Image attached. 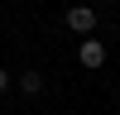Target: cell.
<instances>
[{"label":"cell","mask_w":120,"mask_h":115,"mask_svg":"<svg viewBox=\"0 0 120 115\" xmlns=\"http://www.w3.org/2000/svg\"><path fill=\"white\" fill-rule=\"evenodd\" d=\"M63 24L72 29L77 38H91V29H96V10H91V5H72V10L63 14Z\"/></svg>","instance_id":"6da1fadb"},{"label":"cell","mask_w":120,"mask_h":115,"mask_svg":"<svg viewBox=\"0 0 120 115\" xmlns=\"http://www.w3.org/2000/svg\"><path fill=\"white\" fill-rule=\"evenodd\" d=\"M77 62L82 67H101L106 62V48L96 43V38H82V43H77Z\"/></svg>","instance_id":"7a4b0ae2"},{"label":"cell","mask_w":120,"mask_h":115,"mask_svg":"<svg viewBox=\"0 0 120 115\" xmlns=\"http://www.w3.org/2000/svg\"><path fill=\"white\" fill-rule=\"evenodd\" d=\"M19 91H24V96H38V91H43V72H38V67H24V72H19Z\"/></svg>","instance_id":"3957f363"},{"label":"cell","mask_w":120,"mask_h":115,"mask_svg":"<svg viewBox=\"0 0 120 115\" xmlns=\"http://www.w3.org/2000/svg\"><path fill=\"white\" fill-rule=\"evenodd\" d=\"M5 91H10V72L0 67V96H5Z\"/></svg>","instance_id":"277c9868"},{"label":"cell","mask_w":120,"mask_h":115,"mask_svg":"<svg viewBox=\"0 0 120 115\" xmlns=\"http://www.w3.org/2000/svg\"><path fill=\"white\" fill-rule=\"evenodd\" d=\"M5 5H19V0H5Z\"/></svg>","instance_id":"5b68a950"}]
</instances>
